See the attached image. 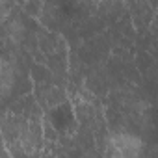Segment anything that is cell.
Here are the masks:
<instances>
[{
	"instance_id": "1",
	"label": "cell",
	"mask_w": 158,
	"mask_h": 158,
	"mask_svg": "<svg viewBox=\"0 0 158 158\" xmlns=\"http://www.w3.org/2000/svg\"><path fill=\"white\" fill-rule=\"evenodd\" d=\"M143 139L130 130H114L104 145V158H143Z\"/></svg>"
},
{
	"instance_id": "2",
	"label": "cell",
	"mask_w": 158,
	"mask_h": 158,
	"mask_svg": "<svg viewBox=\"0 0 158 158\" xmlns=\"http://www.w3.org/2000/svg\"><path fill=\"white\" fill-rule=\"evenodd\" d=\"M128 15L132 19L134 28L138 30V34H145L151 28V23L156 15L158 4H151V2H130L127 4Z\"/></svg>"
},
{
	"instance_id": "3",
	"label": "cell",
	"mask_w": 158,
	"mask_h": 158,
	"mask_svg": "<svg viewBox=\"0 0 158 158\" xmlns=\"http://www.w3.org/2000/svg\"><path fill=\"white\" fill-rule=\"evenodd\" d=\"M19 6L24 10V15L34 17V19H39V15L43 11V2H23Z\"/></svg>"
},
{
	"instance_id": "4",
	"label": "cell",
	"mask_w": 158,
	"mask_h": 158,
	"mask_svg": "<svg viewBox=\"0 0 158 158\" xmlns=\"http://www.w3.org/2000/svg\"><path fill=\"white\" fill-rule=\"evenodd\" d=\"M2 158H13V154H11V151H10V147H8V145H4V147H2Z\"/></svg>"
}]
</instances>
